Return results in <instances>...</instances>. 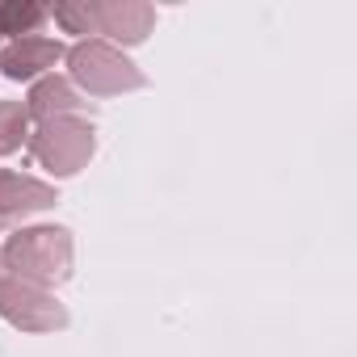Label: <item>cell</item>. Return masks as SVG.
<instances>
[{
	"label": "cell",
	"instance_id": "cell-1",
	"mask_svg": "<svg viewBox=\"0 0 357 357\" xmlns=\"http://www.w3.org/2000/svg\"><path fill=\"white\" fill-rule=\"evenodd\" d=\"M76 244L68 227H22L0 248V273L30 282L38 290H55L72 278Z\"/></svg>",
	"mask_w": 357,
	"mask_h": 357
},
{
	"label": "cell",
	"instance_id": "cell-2",
	"mask_svg": "<svg viewBox=\"0 0 357 357\" xmlns=\"http://www.w3.org/2000/svg\"><path fill=\"white\" fill-rule=\"evenodd\" d=\"M63 59H68V80L84 89L89 97H122L147 84V76L105 38H84Z\"/></svg>",
	"mask_w": 357,
	"mask_h": 357
},
{
	"label": "cell",
	"instance_id": "cell-3",
	"mask_svg": "<svg viewBox=\"0 0 357 357\" xmlns=\"http://www.w3.org/2000/svg\"><path fill=\"white\" fill-rule=\"evenodd\" d=\"M93 151H97V130L84 118H51L30 130V155L55 176L80 172L93 160Z\"/></svg>",
	"mask_w": 357,
	"mask_h": 357
},
{
	"label": "cell",
	"instance_id": "cell-4",
	"mask_svg": "<svg viewBox=\"0 0 357 357\" xmlns=\"http://www.w3.org/2000/svg\"><path fill=\"white\" fill-rule=\"evenodd\" d=\"M0 319H9L22 332H59L68 328V307L51 290L0 273Z\"/></svg>",
	"mask_w": 357,
	"mask_h": 357
},
{
	"label": "cell",
	"instance_id": "cell-5",
	"mask_svg": "<svg viewBox=\"0 0 357 357\" xmlns=\"http://www.w3.org/2000/svg\"><path fill=\"white\" fill-rule=\"evenodd\" d=\"M155 26V9L143 0H93V30L105 34V43L139 47Z\"/></svg>",
	"mask_w": 357,
	"mask_h": 357
},
{
	"label": "cell",
	"instance_id": "cell-6",
	"mask_svg": "<svg viewBox=\"0 0 357 357\" xmlns=\"http://www.w3.org/2000/svg\"><path fill=\"white\" fill-rule=\"evenodd\" d=\"M55 202H59L55 185L38 181V176H22V172L0 168V231L9 223H17V219H26V215L51 211Z\"/></svg>",
	"mask_w": 357,
	"mask_h": 357
},
{
	"label": "cell",
	"instance_id": "cell-7",
	"mask_svg": "<svg viewBox=\"0 0 357 357\" xmlns=\"http://www.w3.org/2000/svg\"><path fill=\"white\" fill-rule=\"evenodd\" d=\"M63 55H68V51H63L55 38H38V34L13 38L5 51H0V72H5L9 80H34V76L51 72Z\"/></svg>",
	"mask_w": 357,
	"mask_h": 357
},
{
	"label": "cell",
	"instance_id": "cell-8",
	"mask_svg": "<svg viewBox=\"0 0 357 357\" xmlns=\"http://www.w3.org/2000/svg\"><path fill=\"white\" fill-rule=\"evenodd\" d=\"M26 109H30V118L51 122V118H76V114H84L89 101L76 93V84L68 76H55L51 72V76H38L34 80V89L26 97Z\"/></svg>",
	"mask_w": 357,
	"mask_h": 357
},
{
	"label": "cell",
	"instance_id": "cell-9",
	"mask_svg": "<svg viewBox=\"0 0 357 357\" xmlns=\"http://www.w3.org/2000/svg\"><path fill=\"white\" fill-rule=\"evenodd\" d=\"M47 5H34V0H0V38H30L38 34V26L47 22Z\"/></svg>",
	"mask_w": 357,
	"mask_h": 357
},
{
	"label": "cell",
	"instance_id": "cell-10",
	"mask_svg": "<svg viewBox=\"0 0 357 357\" xmlns=\"http://www.w3.org/2000/svg\"><path fill=\"white\" fill-rule=\"evenodd\" d=\"M30 143V109L22 101H0V155H13Z\"/></svg>",
	"mask_w": 357,
	"mask_h": 357
}]
</instances>
